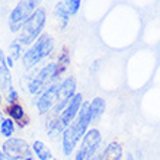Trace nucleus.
<instances>
[{"label":"nucleus","instance_id":"1","mask_svg":"<svg viewBox=\"0 0 160 160\" xmlns=\"http://www.w3.org/2000/svg\"><path fill=\"white\" fill-rule=\"evenodd\" d=\"M47 22V12L44 8H38L35 10L28 21L23 23V26L21 28V32L18 35L16 41L21 45H31L34 44L37 39L42 35V29L45 26Z\"/></svg>","mask_w":160,"mask_h":160},{"label":"nucleus","instance_id":"2","mask_svg":"<svg viewBox=\"0 0 160 160\" xmlns=\"http://www.w3.org/2000/svg\"><path fill=\"white\" fill-rule=\"evenodd\" d=\"M54 50V39L48 34H42L37 41L34 42V45H31L26 52L22 55V63L26 70L34 68L39 61L48 57Z\"/></svg>","mask_w":160,"mask_h":160},{"label":"nucleus","instance_id":"3","mask_svg":"<svg viewBox=\"0 0 160 160\" xmlns=\"http://www.w3.org/2000/svg\"><path fill=\"white\" fill-rule=\"evenodd\" d=\"M42 3V0H19L16 6L13 8L9 16V29L10 32H18L21 31L28 18L39 8V4Z\"/></svg>","mask_w":160,"mask_h":160},{"label":"nucleus","instance_id":"4","mask_svg":"<svg viewBox=\"0 0 160 160\" xmlns=\"http://www.w3.org/2000/svg\"><path fill=\"white\" fill-rule=\"evenodd\" d=\"M2 152H3L6 160H23L26 156L32 154V148L25 138L10 137L3 141Z\"/></svg>","mask_w":160,"mask_h":160},{"label":"nucleus","instance_id":"5","mask_svg":"<svg viewBox=\"0 0 160 160\" xmlns=\"http://www.w3.org/2000/svg\"><path fill=\"white\" fill-rule=\"evenodd\" d=\"M77 93V82L73 76L66 77L64 80H61L58 83V95H57V105L52 108L51 114L58 115L61 114V111L66 108V105L68 103V101L72 99L74 95Z\"/></svg>","mask_w":160,"mask_h":160},{"label":"nucleus","instance_id":"6","mask_svg":"<svg viewBox=\"0 0 160 160\" xmlns=\"http://www.w3.org/2000/svg\"><path fill=\"white\" fill-rule=\"evenodd\" d=\"M82 138H83V134L80 132V130L73 121L61 134V152H63L64 156H72L73 153L76 152L77 144L82 141Z\"/></svg>","mask_w":160,"mask_h":160},{"label":"nucleus","instance_id":"7","mask_svg":"<svg viewBox=\"0 0 160 160\" xmlns=\"http://www.w3.org/2000/svg\"><path fill=\"white\" fill-rule=\"evenodd\" d=\"M58 83L60 82L50 84L41 95H38V99H37V102H35V106H37V109H38V112L41 115L50 114L51 111H52V108L57 105Z\"/></svg>","mask_w":160,"mask_h":160},{"label":"nucleus","instance_id":"8","mask_svg":"<svg viewBox=\"0 0 160 160\" xmlns=\"http://www.w3.org/2000/svg\"><path fill=\"white\" fill-rule=\"evenodd\" d=\"M83 102H84L83 95L77 92L76 95L68 101V103L66 105V108L61 111V114H58V118H60V121H61V124H63L64 128H67V127L76 119L80 108H82V105H83Z\"/></svg>","mask_w":160,"mask_h":160},{"label":"nucleus","instance_id":"9","mask_svg":"<svg viewBox=\"0 0 160 160\" xmlns=\"http://www.w3.org/2000/svg\"><path fill=\"white\" fill-rule=\"evenodd\" d=\"M80 148L86 153V157H90L102 148V134L98 128H89L80 141Z\"/></svg>","mask_w":160,"mask_h":160},{"label":"nucleus","instance_id":"10","mask_svg":"<svg viewBox=\"0 0 160 160\" xmlns=\"http://www.w3.org/2000/svg\"><path fill=\"white\" fill-rule=\"evenodd\" d=\"M4 112H6V115H8L9 118L15 121V124H16L19 128H25L31 121L29 117H28L25 112V108H23L19 102H18V103H12V105H8L6 109H4Z\"/></svg>","mask_w":160,"mask_h":160},{"label":"nucleus","instance_id":"11","mask_svg":"<svg viewBox=\"0 0 160 160\" xmlns=\"http://www.w3.org/2000/svg\"><path fill=\"white\" fill-rule=\"evenodd\" d=\"M101 160H124V150L121 143L118 141H111L103 147Z\"/></svg>","mask_w":160,"mask_h":160},{"label":"nucleus","instance_id":"12","mask_svg":"<svg viewBox=\"0 0 160 160\" xmlns=\"http://www.w3.org/2000/svg\"><path fill=\"white\" fill-rule=\"evenodd\" d=\"M45 130H47V134L50 138H57V137H61L63 131L66 130L60 121L58 115H52L51 114L47 119V124H45Z\"/></svg>","mask_w":160,"mask_h":160},{"label":"nucleus","instance_id":"13","mask_svg":"<svg viewBox=\"0 0 160 160\" xmlns=\"http://www.w3.org/2000/svg\"><path fill=\"white\" fill-rule=\"evenodd\" d=\"M31 148H32V154L37 157V160H54L50 147L42 140H35L31 144Z\"/></svg>","mask_w":160,"mask_h":160},{"label":"nucleus","instance_id":"14","mask_svg":"<svg viewBox=\"0 0 160 160\" xmlns=\"http://www.w3.org/2000/svg\"><path fill=\"white\" fill-rule=\"evenodd\" d=\"M89 106H90V114H92V122L99 121L102 118V115L105 114L106 101L101 96H96L92 101H89Z\"/></svg>","mask_w":160,"mask_h":160},{"label":"nucleus","instance_id":"15","mask_svg":"<svg viewBox=\"0 0 160 160\" xmlns=\"http://www.w3.org/2000/svg\"><path fill=\"white\" fill-rule=\"evenodd\" d=\"M15 131H16V124H15L13 119H10L9 117L2 119V122H0V135H2L3 138H10V137H13Z\"/></svg>","mask_w":160,"mask_h":160},{"label":"nucleus","instance_id":"16","mask_svg":"<svg viewBox=\"0 0 160 160\" xmlns=\"http://www.w3.org/2000/svg\"><path fill=\"white\" fill-rule=\"evenodd\" d=\"M54 12L57 15V18L60 19V22H61V28H66L68 25V21H70V13H68L67 8L64 6L63 2H58V3L55 4Z\"/></svg>","mask_w":160,"mask_h":160},{"label":"nucleus","instance_id":"17","mask_svg":"<svg viewBox=\"0 0 160 160\" xmlns=\"http://www.w3.org/2000/svg\"><path fill=\"white\" fill-rule=\"evenodd\" d=\"M57 76H61L66 70H67V66L70 64V54H68L67 48H64L61 51V54L58 55V58H57Z\"/></svg>","mask_w":160,"mask_h":160},{"label":"nucleus","instance_id":"18","mask_svg":"<svg viewBox=\"0 0 160 160\" xmlns=\"http://www.w3.org/2000/svg\"><path fill=\"white\" fill-rule=\"evenodd\" d=\"M22 54V45L18 41H13L10 45H9V57L15 61V60H19Z\"/></svg>","mask_w":160,"mask_h":160},{"label":"nucleus","instance_id":"19","mask_svg":"<svg viewBox=\"0 0 160 160\" xmlns=\"http://www.w3.org/2000/svg\"><path fill=\"white\" fill-rule=\"evenodd\" d=\"M64 6L67 8L68 13L70 15H76L77 12H79L80 9V3H82V0H63Z\"/></svg>","mask_w":160,"mask_h":160},{"label":"nucleus","instance_id":"20","mask_svg":"<svg viewBox=\"0 0 160 160\" xmlns=\"http://www.w3.org/2000/svg\"><path fill=\"white\" fill-rule=\"evenodd\" d=\"M4 101L8 102V105H12V103H18V101H19V92H18L16 89L10 88L6 92V96H4Z\"/></svg>","mask_w":160,"mask_h":160},{"label":"nucleus","instance_id":"21","mask_svg":"<svg viewBox=\"0 0 160 160\" xmlns=\"http://www.w3.org/2000/svg\"><path fill=\"white\" fill-rule=\"evenodd\" d=\"M88 157H86V153L82 150L80 147L76 148V152H74V159L73 160H86Z\"/></svg>","mask_w":160,"mask_h":160},{"label":"nucleus","instance_id":"22","mask_svg":"<svg viewBox=\"0 0 160 160\" xmlns=\"http://www.w3.org/2000/svg\"><path fill=\"white\" fill-rule=\"evenodd\" d=\"M102 153H103V147H102L99 152L95 153V154H92L90 157H88L86 160H101V159H102Z\"/></svg>","mask_w":160,"mask_h":160},{"label":"nucleus","instance_id":"23","mask_svg":"<svg viewBox=\"0 0 160 160\" xmlns=\"http://www.w3.org/2000/svg\"><path fill=\"white\" fill-rule=\"evenodd\" d=\"M6 64H8V67L9 68H12L13 67V60L9 57V55H6Z\"/></svg>","mask_w":160,"mask_h":160},{"label":"nucleus","instance_id":"24","mask_svg":"<svg viewBox=\"0 0 160 160\" xmlns=\"http://www.w3.org/2000/svg\"><path fill=\"white\" fill-rule=\"evenodd\" d=\"M124 160H135V157H134L132 153H127V156H125V159Z\"/></svg>","mask_w":160,"mask_h":160},{"label":"nucleus","instance_id":"25","mask_svg":"<svg viewBox=\"0 0 160 160\" xmlns=\"http://www.w3.org/2000/svg\"><path fill=\"white\" fill-rule=\"evenodd\" d=\"M23 160H37V157H35L34 154H31V156H26Z\"/></svg>","mask_w":160,"mask_h":160},{"label":"nucleus","instance_id":"26","mask_svg":"<svg viewBox=\"0 0 160 160\" xmlns=\"http://www.w3.org/2000/svg\"><path fill=\"white\" fill-rule=\"evenodd\" d=\"M0 160H6V157H4L3 152H2V148H0Z\"/></svg>","mask_w":160,"mask_h":160},{"label":"nucleus","instance_id":"27","mask_svg":"<svg viewBox=\"0 0 160 160\" xmlns=\"http://www.w3.org/2000/svg\"><path fill=\"white\" fill-rule=\"evenodd\" d=\"M3 101H4V99H3V95H2V90H0V105L3 103Z\"/></svg>","mask_w":160,"mask_h":160},{"label":"nucleus","instance_id":"28","mask_svg":"<svg viewBox=\"0 0 160 160\" xmlns=\"http://www.w3.org/2000/svg\"><path fill=\"white\" fill-rule=\"evenodd\" d=\"M2 119H3V111H2V108H0V122H2Z\"/></svg>","mask_w":160,"mask_h":160}]
</instances>
